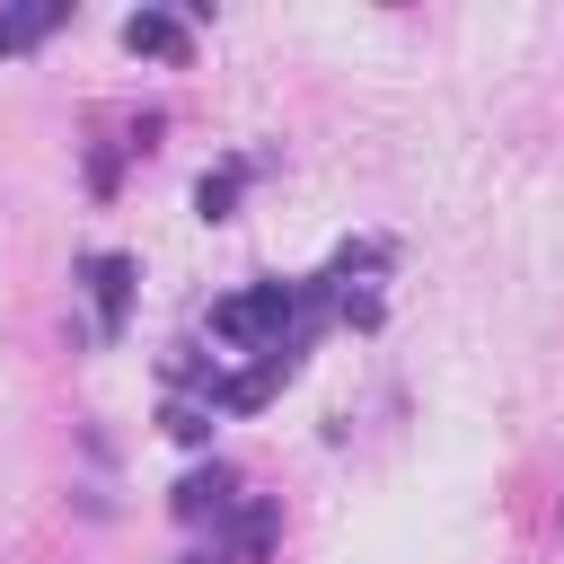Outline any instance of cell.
<instances>
[{
  "instance_id": "cell-4",
  "label": "cell",
  "mask_w": 564,
  "mask_h": 564,
  "mask_svg": "<svg viewBox=\"0 0 564 564\" xmlns=\"http://www.w3.org/2000/svg\"><path fill=\"white\" fill-rule=\"evenodd\" d=\"M238 502V485H229V467H194L185 485H176V520H220Z\"/></svg>"
},
{
  "instance_id": "cell-2",
  "label": "cell",
  "mask_w": 564,
  "mask_h": 564,
  "mask_svg": "<svg viewBox=\"0 0 564 564\" xmlns=\"http://www.w3.org/2000/svg\"><path fill=\"white\" fill-rule=\"evenodd\" d=\"M88 300H97V335H123V317H132V256H88Z\"/></svg>"
},
{
  "instance_id": "cell-1",
  "label": "cell",
  "mask_w": 564,
  "mask_h": 564,
  "mask_svg": "<svg viewBox=\"0 0 564 564\" xmlns=\"http://www.w3.org/2000/svg\"><path fill=\"white\" fill-rule=\"evenodd\" d=\"M212 335H220V344H247V352H264V361H291L300 335H308V291H300V282H247V291H229V300L212 308Z\"/></svg>"
},
{
  "instance_id": "cell-7",
  "label": "cell",
  "mask_w": 564,
  "mask_h": 564,
  "mask_svg": "<svg viewBox=\"0 0 564 564\" xmlns=\"http://www.w3.org/2000/svg\"><path fill=\"white\" fill-rule=\"evenodd\" d=\"M167 432H176V441H203V432H212V405H167Z\"/></svg>"
},
{
  "instance_id": "cell-6",
  "label": "cell",
  "mask_w": 564,
  "mask_h": 564,
  "mask_svg": "<svg viewBox=\"0 0 564 564\" xmlns=\"http://www.w3.org/2000/svg\"><path fill=\"white\" fill-rule=\"evenodd\" d=\"M229 203H238V167H220V176L194 185V212H203V220H229Z\"/></svg>"
},
{
  "instance_id": "cell-5",
  "label": "cell",
  "mask_w": 564,
  "mask_h": 564,
  "mask_svg": "<svg viewBox=\"0 0 564 564\" xmlns=\"http://www.w3.org/2000/svg\"><path fill=\"white\" fill-rule=\"evenodd\" d=\"M62 18H70L62 0H26V9H0V53H26V44H44Z\"/></svg>"
},
{
  "instance_id": "cell-8",
  "label": "cell",
  "mask_w": 564,
  "mask_h": 564,
  "mask_svg": "<svg viewBox=\"0 0 564 564\" xmlns=\"http://www.w3.org/2000/svg\"><path fill=\"white\" fill-rule=\"evenodd\" d=\"M194 564H203V555H194Z\"/></svg>"
},
{
  "instance_id": "cell-3",
  "label": "cell",
  "mask_w": 564,
  "mask_h": 564,
  "mask_svg": "<svg viewBox=\"0 0 564 564\" xmlns=\"http://www.w3.org/2000/svg\"><path fill=\"white\" fill-rule=\"evenodd\" d=\"M123 44H132V53H159V62H185V18L132 9V18H123Z\"/></svg>"
}]
</instances>
